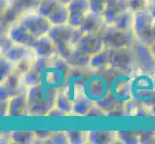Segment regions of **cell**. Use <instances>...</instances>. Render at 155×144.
I'll use <instances>...</instances> for the list:
<instances>
[{
  "label": "cell",
  "instance_id": "obj_1",
  "mask_svg": "<svg viewBox=\"0 0 155 144\" xmlns=\"http://www.w3.org/2000/svg\"><path fill=\"white\" fill-rule=\"evenodd\" d=\"M59 89L41 83L28 88V116H47L55 107Z\"/></svg>",
  "mask_w": 155,
  "mask_h": 144
},
{
  "label": "cell",
  "instance_id": "obj_2",
  "mask_svg": "<svg viewBox=\"0 0 155 144\" xmlns=\"http://www.w3.org/2000/svg\"><path fill=\"white\" fill-rule=\"evenodd\" d=\"M47 35L55 43L59 56L65 60L69 56L82 36L79 28H73L68 24L52 26Z\"/></svg>",
  "mask_w": 155,
  "mask_h": 144
},
{
  "label": "cell",
  "instance_id": "obj_3",
  "mask_svg": "<svg viewBox=\"0 0 155 144\" xmlns=\"http://www.w3.org/2000/svg\"><path fill=\"white\" fill-rule=\"evenodd\" d=\"M71 68L68 61L61 56L53 58L48 66L41 72L42 83L60 90L65 87Z\"/></svg>",
  "mask_w": 155,
  "mask_h": 144
},
{
  "label": "cell",
  "instance_id": "obj_4",
  "mask_svg": "<svg viewBox=\"0 0 155 144\" xmlns=\"http://www.w3.org/2000/svg\"><path fill=\"white\" fill-rule=\"evenodd\" d=\"M100 34L104 47L111 49L133 47L137 41L133 30H121L113 24H106Z\"/></svg>",
  "mask_w": 155,
  "mask_h": 144
},
{
  "label": "cell",
  "instance_id": "obj_5",
  "mask_svg": "<svg viewBox=\"0 0 155 144\" xmlns=\"http://www.w3.org/2000/svg\"><path fill=\"white\" fill-rule=\"evenodd\" d=\"M138 61L133 47L112 49L111 68L114 70L130 76L138 68Z\"/></svg>",
  "mask_w": 155,
  "mask_h": 144
},
{
  "label": "cell",
  "instance_id": "obj_6",
  "mask_svg": "<svg viewBox=\"0 0 155 144\" xmlns=\"http://www.w3.org/2000/svg\"><path fill=\"white\" fill-rule=\"evenodd\" d=\"M15 20L22 25L36 39L47 35L52 27V24L50 23L48 18L39 14L37 10L30 11V12L21 14Z\"/></svg>",
  "mask_w": 155,
  "mask_h": 144
},
{
  "label": "cell",
  "instance_id": "obj_7",
  "mask_svg": "<svg viewBox=\"0 0 155 144\" xmlns=\"http://www.w3.org/2000/svg\"><path fill=\"white\" fill-rule=\"evenodd\" d=\"M153 20L154 18L149 13L148 10L135 13L132 30L137 42L147 46L153 41L151 33Z\"/></svg>",
  "mask_w": 155,
  "mask_h": 144
},
{
  "label": "cell",
  "instance_id": "obj_8",
  "mask_svg": "<svg viewBox=\"0 0 155 144\" xmlns=\"http://www.w3.org/2000/svg\"><path fill=\"white\" fill-rule=\"evenodd\" d=\"M41 0H8L7 8L1 14L2 23L7 26L21 14L36 10Z\"/></svg>",
  "mask_w": 155,
  "mask_h": 144
},
{
  "label": "cell",
  "instance_id": "obj_9",
  "mask_svg": "<svg viewBox=\"0 0 155 144\" xmlns=\"http://www.w3.org/2000/svg\"><path fill=\"white\" fill-rule=\"evenodd\" d=\"M28 88L24 86L22 74L17 70L11 73L4 80L0 81V98L1 101H7L13 96L27 91Z\"/></svg>",
  "mask_w": 155,
  "mask_h": 144
},
{
  "label": "cell",
  "instance_id": "obj_10",
  "mask_svg": "<svg viewBox=\"0 0 155 144\" xmlns=\"http://www.w3.org/2000/svg\"><path fill=\"white\" fill-rule=\"evenodd\" d=\"M68 7L69 11L68 25L73 28H79L87 15L92 12L89 0H71Z\"/></svg>",
  "mask_w": 155,
  "mask_h": 144
},
{
  "label": "cell",
  "instance_id": "obj_11",
  "mask_svg": "<svg viewBox=\"0 0 155 144\" xmlns=\"http://www.w3.org/2000/svg\"><path fill=\"white\" fill-rule=\"evenodd\" d=\"M4 33H6V35L9 38L17 44L26 45L31 47V45L36 40L35 37L32 36L17 20L13 21L12 23H10L7 26L6 31Z\"/></svg>",
  "mask_w": 155,
  "mask_h": 144
},
{
  "label": "cell",
  "instance_id": "obj_12",
  "mask_svg": "<svg viewBox=\"0 0 155 144\" xmlns=\"http://www.w3.org/2000/svg\"><path fill=\"white\" fill-rule=\"evenodd\" d=\"M75 47L90 57L100 52L104 45L101 39V34H85L76 42Z\"/></svg>",
  "mask_w": 155,
  "mask_h": 144
},
{
  "label": "cell",
  "instance_id": "obj_13",
  "mask_svg": "<svg viewBox=\"0 0 155 144\" xmlns=\"http://www.w3.org/2000/svg\"><path fill=\"white\" fill-rule=\"evenodd\" d=\"M31 48L37 57L53 59L59 56L57 47L48 35L41 36L36 39L34 43L31 45Z\"/></svg>",
  "mask_w": 155,
  "mask_h": 144
},
{
  "label": "cell",
  "instance_id": "obj_14",
  "mask_svg": "<svg viewBox=\"0 0 155 144\" xmlns=\"http://www.w3.org/2000/svg\"><path fill=\"white\" fill-rule=\"evenodd\" d=\"M8 116L24 117L28 116L27 91L19 93L8 100Z\"/></svg>",
  "mask_w": 155,
  "mask_h": 144
},
{
  "label": "cell",
  "instance_id": "obj_15",
  "mask_svg": "<svg viewBox=\"0 0 155 144\" xmlns=\"http://www.w3.org/2000/svg\"><path fill=\"white\" fill-rule=\"evenodd\" d=\"M128 9V0H106V6L101 17L106 24H114L119 14Z\"/></svg>",
  "mask_w": 155,
  "mask_h": 144
},
{
  "label": "cell",
  "instance_id": "obj_16",
  "mask_svg": "<svg viewBox=\"0 0 155 144\" xmlns=\"http://www.w3.org/2000/svg\"><path fill=\"white\" fill-rule=\"evenodd\" d=\"M106 22L101 17V14L94 12H91L87 18H85L84 22L79 27V30L82 35L85 34H100L104 27Z\"/></svg>",
  "mask_w": 155,
  "mask_h": 144
},
{
  "label": "cell",
  "instance_id": "obj_17",
  "mask_svg": "<svg viewBox=\"0 0 155 144\" xmlns=\"http://www.w3.org/2000/svg\"><path fill=\"white\" fill-rule=\"evenodd\" d=\"M111 48H103L100 52L91 57L89 62V68L93 71H104L111 69Z\"/></svg>",
  "mask_w": 155,
  "mask_h": 144
},
{
  "label": "cell",
  "instance_id": "obj_18",
  "mask_svg": "<svg viewBox=\"0 0 155 144\" xmlns=\"http://www.w3.org/2000/svg\"><path fill=\"white\" fill-rule=\"evenodd\" d=\"M89 144H113L117 143V131H88Z\"/></svg>",
  "mask_w": 155,
  "mask_h": 144
},
{
  "label": "cell",
  "instance_id": "obj_19",
  "mask_svg": "<svg viewBox=\"0 0 155 144\" xmlns=\"http://www.w3.org/2000/svg\"><path fill=\"white\" fill-rule=\"evenodd\" d=\"M94 104V101L91 98H89L85 93L80 95L73 102L71 115L79 116V117H86Z\"/></svg>",
  "mask_w": 155,
  "mask_h": 144
},
{
  "label": "cell",
  "instance_id": "obj_20",
  "mask_svg": "<svg viewBox=\"0 0 155 144\" xmlns=\"http://www.w3.org/2000/svg\"><path fill=\"white\" fill-rule=\"evenodd\" d=\"M32 53L34 52L30 46L14 43L13 46L8 51L4 53L3 56H5L7 59H9V60H11L14 62H18L20 60L24 59L25 57H27L28 55L32 54Z\"/></svg>",
  "mask_w": 155,
  "mask_h": 144
},
{
  "label": "cell",
  "instance_id": "obj_21",
  "mask_svg": "<svg viewBox=\"0 0 155 144\" xmlns=\"http://www.w3.org/2000/svg\"><path fill=\"white\" fill-rule=\"evenodd\" d=\"M68 62L71 66V67L76 68H86L89 66V62L91 57L87 54H85L82 51H80L78 48L74 46L71 53L66 59Z\"/></svg>",
  "mask_w": 155,
  "mask_h": 144
},
{
  "label": "cell",
  "instance_id": "obj_22",
  "mask_svg": "<svg viewBox=\"0 0 155 144\" xmlns=\"http://www.w3.org/2000/svg\"><path fill=\"white\" fill-rule=\"evenodd\" d=\"M10 143H15V144L37 143L35 131H13V132H10Z\"/></svg>",
  "mask_w": 155,
  "mask_h": 144
},
{
  "label": "cell",
  "instance_id": "obj_23",
  "mask_svg": "<svg viewBox=\"0 0 155 144\" xmlns=\"http://www.w3.org/2000/svg\"><path fill=\"white\" fill-rule=\"evenodd\" d=\"M68 19H69L68 7L67 4H63V3L48 18V20L50 21L52 26L68 24Z\"/></svg>",
  "mask_w": 155,
  "mask_h": 144
},
{
  "label": "cell",
  "instance_id": "obj_24",
  "mask_svg": "<svg viewBox=\"0 0 155 144\" xmlns=\"http://www.w3.org/2000/svg\"><path fill=\"white\" fill-rule=\"evenodd\" d=\"M134 18H135V14L133 13L131 10L128 9L124 11V12H122L120 14H119V17L117 18L113 25H115L116 27H117L119 29L130 31L133 28Z\"/></svg>",
  "mask_w": 155,
  "mask_h": 144
},
{
  "label": "cell",
  "instance_id": "obj_25",
  "mask_svg": "<svg viewBox=\"0 0 155 144\" xmlns=\"http://www.w3.org/2000/svg\"><path fill=\"white\" fill-rule=\"evenodd\" d=\"M61 4L62 2H60L59 0H41L36 10L39 14L48 18L60 7Z\"/></svg>",
  "mask_w": 155,
  "mask_h": 144
},
{
  "label": "cell",
  "instance_id": "obj_26",
  "mask_svg": "<svg viewBox=\"0 0 155 144\" xmlns=\"http://www.w3.org/2000/svg\"><path fill=\"white\" fill-rule=\"evenodd\" d=\"M22 80L24 86L27 88H31L41 85L42 83L41 73L37 71L35 68L32 67L30 70L22 74Z\"/></svg>",
  "mask_w": 155,
  "mask_h": 144
},
{
  "label": "cell",
  "instance_id": "obj_27",
  "mask_svg": "<svg viewBox=\"0 0 155 144\" xmlns=\"http://www.w3.org/2000/svg\"><path fill=\"white\" fill-rule=\"evenodd\" d=\"M55 108L65 111L68 115L72 114V108H73V101H71L66 93L63 91L62 89L59 90L57 98H56V103H55Z\"/></svg>",
  "mask_w": 155,
  "mask_h": 144
},
{
  "label": "cell",
  "instance_id": "obj_28",
  "mask_svg": "<svg viewBox=\"0 0 155 144\" xmlns=\"http://www.w3.org/2000/svg\"><path fill=\"white\" fill-rule=\"evenodd\" d=\"M117 143L139 144L140 143V132L139 131H117Z\"/></svg>",
  "mask_w": 155,
  "mask_h": 144
},
{
  "label": "cell",
  "instance_id": "obj_29",
  "mask_svg": "<svg viewBox=\"0 0 155 144\" xmlns=\"http://www.w3.org/2000/svg\"><path fill=\"white\" fill-rule=\"evenodd\" d=\"M0 62H1V65H0V81H2L7 76H9L11 73L15 71L17 63L9 60V59H7L3 55H1Z\"/></svg>",
  "mask_w": 155,
  "mask_h": 144
},
{
  "label": "cell",
  "instance_id": "obj_30",
  "mask_svg": "<svg viewBox=\"0 0 155 144\" xmlns=\"http://www.w3.org/2000/svg\"><path fill=\"white\" fill-rule=\"evenodd\" d=\"M69 144H85L88 139V131H66Z\"/></svg>",
  "mask_w": 155,
  "mask_h": 144
},
{
  "label": "cell",
  "instance_id": "obj_31",
  "mask_svg": "<svg viewBox=\"0 0 155 144\" xmlns=\"http://www.w3.org/2000/svg\"><path fill=\"white\" fill-rule=\"evenodd\" d=\"M35 58H36L35 53H32V54L28 55L27 57H25L24 59L20 60L19 62H15L17 63V69H15V70L19 72L20 74H24L25 72H27L32 68V66H33V62H34Z\"/></svg>",
  "mask_w": 155,
  "mask_h": 144
},
{
  "label": "cell",
  "instance_id": "obj_32",
  "mask_svg": "<svg viewBox=\"0 0 155 144\" xmlns=\"http://www.w3.org/2000/svg\"><path fill=\"white\" fill-rule=\"evenodd\" d=\"M151 0H128V8L133 13H138L141 11L148 10Z\"/></svg>",
  "mask_w": 155,
  "mask_h": 144
},
{
  "label": "cell",
  "instance_id": "obj_33",
  "mask_svg": "<svg viewBox=\"0 0 155 144\" xmlns=\"http://www.w3.org/2000/svg\"><path fill=\"white\" fill-rule=\"evenodd\" d=\"M45 143L49 144H68V136L67 133L64 131H55L54 134L52 135V136L49 138L48 140H46Z\"/></svg>",
  "mask_w": 155,
  "mask_h": 144
},
{
  "label": "cell",
  "instance_id": "obj_34",
  "mask_svg": "<svg viewBox=\"0 0 155 144\" xmlns=\"http://www.w3.org/2000/svg\"><path fill=\"white\" fill-rule=\"evenodd\" d=\"M140 143H143V144L155 143V131L140 132Z\"/></svg>",
  "mask_w": 155,
  "mask_h": 144
},
{
  "label": "cell",
  "instance_id": "obj_35",
  "mask_svg": "<svg viewBox=\"0 0 155 144\" xmlns=\"http://www.w3.org/2000/svg\"><path fill=\"white\" fill-rule=\"evenodd\" d=\"M92 8V12L101 14L106 6V0H89Z\"/></svg>",
  "mask_w": 155,
  "mask_h": 144
},
{
  "label": "cell",
  "instance_id": "obj_36",
  "mask_svg": "<svg viewBox=\"0 0 155 144\" xmlns=\"http://www.w3.org/2000/svg\"><path fill=\"white\" fill-rule=\"evenodd\" d=\"M86 117H107V113L100 106L94 103Z\"/></svg>",
  "mask_w": 155,
  "mask_h": 144
},
{
  "label": "cell",
  "instance_id": "obj_37",
  "mask_svg": "<svg viewBox=\"0 0 155 144\" xmlns=\"http://www.w3.org/2000/svg\"><path fill=\"white\" fill-rule=\"evenodd\" d=\"M54 132L55 131H35L37 143H45L54 134Z\"/></svg>",
  "mask_w": 155,
  "mask_h": 144
},
{
  "label": "cell",
  "instance_id": "obj_38",
  "mask_svg": "<svg viewBox=\"0 0 155 144\" xmlns=\"http://www.w3.org/2000/svg\"><path fill=\"white\" fill-rule=\"evenodd\" d=\"M14 43L15 42L9 38L6 33H4L1 37V55H3L5 52L8 51L13 46Z\"/></svg>",
  "mask_w": 155,
  "mask_h": 144
},
{
  "label": "cell",
  "instance_id": "obj_39",
  "mask_svg": "<svg viewBox=\"0 0 155 144\" xmlns=\"http://www.w3.org/2000/svg\"><path fill=\"white\" fill-rule=\"evenodd\" d=\"M66 116H69V115L66 114L65 111L55 108V107L49 111V114H47V117H52V118H56V117H66Z\"/></svg>",
  "mask_w": 155,
  "mask_h": 144
},
{
  "label": "cell",
  "instance_id": "obj_40",
  "mask_svg": "<svg viewBox=\"0 0 155 144\" xmlns=\"http://www.w3.org/2000/svg\"><path fill=\"white\" fill-rule=\"evenodd\" d=\"M1 143H10V132L1 133Z\"/></svg>",
  "mask_w": 155,
  "mask_h": 144
},
{
  "label": "cell",
  "instance_id": "obj_41",
  "mask_svg": "<svg viewBox=\"0 0 155 144\" xmlns=\"http://www.w3.org/2000/svg\"><path fill=\"white\" fill-rule=\"evenodd\" d=\"M147 48H148V50H149V52H150V54H151L153 60L155 62V40L152 41L150 44H148Z\"/></svg>",
  "mask_w": 155,
  "mask_h": 144
},
{
  "label": "cell",
  "instance_id": "obj_42",
  "mask_svg": "<svg viewBox=\"0 0 155 144\" xmlns=\"http://www.w3.org/2000/svg\"><path fill=\"white\" fill-rule=\"evenodd\" d=\"M148 11H149V13L151 14L152 17L155 18V1H151L150 6L148 8Z\"/></svg>",
  "mask_w": 155,
  "mask_h": 144
},
{
  "label": "cell",
  "instance_id": "obj_43",
  "mask_svg": "<svg viewBox=\"0 0 155 144\" xmlns=\"http://www.w3.org/2000/svg\"><path fill=\"white\" fill-rule=\"evenodd\" d=\"M151 33H152V40L153 41L155 40V18L153 20V24H152V30H151Z\"/></svg>",
  "mask_w": 155,
  "mask_h": 144
},
{
  "label": "cell",
  "instance_id": "obj_44",
  "mask_svg": "<svg viewBox=\"0 0 155 144\" xmlns=\"http://www.w3.org/2000/svg\"><path fill=\"white\" fill-rule=\"evenodd\" d=\"M149 110H150V114L151 116H155V104L149 107Z\"/></svg>",
  "mask_w": 155,
  "mask_h": 144
},
{
  "label": "cell",
  "instance_id": "obj_45",
  "mask_svg": "<svg viewBox=\"0 0 155 144\" xmlns=\"http://www.w3.org/2000/svg\"><path fill=\"white\" fill-rule=\"evenodd\" d=\"M59 1H60V2H62L63 4H68L69 2H71V0H59Z\"/></svg>",
  "mask_w": 155,
  "mask_h": 144
},
{
  "label": "cell",
  "instance_id": "obj_46",
  "mask_svg": "<svg viewBox=\"0 0 155 144\" xmlns=\"http://www.w3.org/2000/svg\"><path fill=\"white\" fill-rule=\"evenodd\" d=\"M151 1H155V0H151Z\"/></svg>",
  "mask_w": 155,
  "mask_h": 144
}]
</instances>
